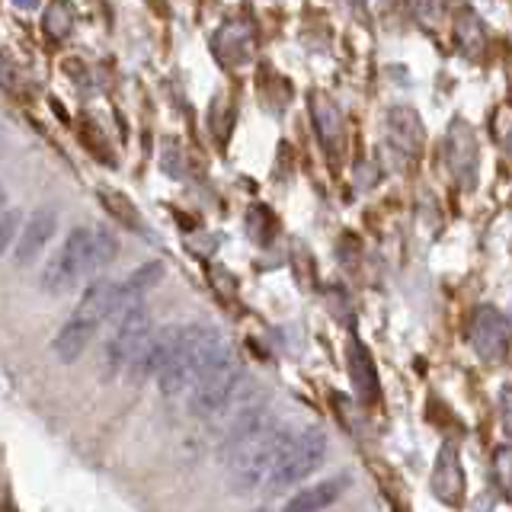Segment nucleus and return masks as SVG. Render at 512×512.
<instances>
[{
	"label": "nucleus",
	"instance_id": "39448f33",
	"mask_svg": "<svg viewBox=\"0 0 512 512\" xmlns=\"http://www.w3.org/2000/svg\"><path fill=\"white\" fill-rule=\"evenodd\" d=\"M324 455H327V436L320 429H301L295 436H285L276 452V461H272V468L266 474L269 490L279 493L295 487L298 480L320 468Z\"/></svg>",
	"mask_w": 512,
	"mask_h": 512
},
{
	"label": "nucleus",
	"instance_id": "ddd939ff",
	"mask_svg": "<svg viewBox=\"0 0 512 512\" xmlns=\"http://www.w3.org/2000/svg\"><path fill=\"white\" fill-rule=\"evenodd\" d=\"M119 308V285L116 282H106V279H96L93 285H87L84 298L74 308V317L87 320L96 330H100L103 320H109Z\"/></svg>",
	"mask_w": 512,
	"mask_h": 512
},
{
	"label": "nucleus",
	"instance_id": "9b49d317",
	"mask_svg": "<svg viewBox=\"0 0 512 512\" xmlns=\"http://www.w3.org/2000/svg\"><path fill=\"white\" fill-rule=\"evenodd\" d=\"M388 138L391 144L407 157H416L423 151V138H426V128H423V119L420 112L413 106H394L388 112Z\"/></svg>",
	"mask_w": 512,
	"mask_h": 512
},
{
	"label": "nucleus",
	"instance_id": "0eeeda50",
	"mask_svg": "<svg viewBox=\"0 0 512 512\" xmlns=\"http://www.w3.org/2000/svg\"><path fill=\"white\" fill-rule=\"evenodd\" d=\"M445 164L452 170L455 183L461 189H474L477 186V176H480V148H477V135L474 128L455 119L448 125V135H445Z\"/></svg>",
	"mask_w": 512,
	"mask_h": 512
},
{
	"label": "nucleus",
	"instance_id": "f3484780",
	"mask_svg": "<svg viewBox=\"0 0 512 512\" xmlns=\"http://www.w3.org/2000/svg\"><path fill=\"white\" fill-rule=\"evenodd\" d=\"M311 116H314V125L320 132V141H324L327 148H333L336 138H340V132H343V119H340V109H336V103L327 93L311 96Z\"/></svg>",
	"mask_w": 512,
	"mask_h": 512
},
{
	"label": "nucleus",
	"instance_id": "9d476101",
	"mask_svg": "<svg viewBox=\"0 0 512 512\" xmlns=\"http://www.w3.org/2000/svg\"><path fill=\"white\" fill-rule=\"evenodd\" d=\"M432 490L442 503L458 506L464 500V490H468V477L461 468V455L455 442H445L436 455V471H432Z\"/></svg>",
	"mask_w": 512,
	"mask_h": 512
},
{
	"label": "nucleus",
	"instance_id": "a211bd4d",
	"mask_svg": "<svg viewBox=\"0 0 512 512\" xmlns=\"http://www.w3.org/2000/svg\"><path fill=\"white\" fill-rule=\"evenodd\" d=\"M346 487V477H333V480H324V484H314L308 490H301L295 500H288V509L292 512H311V509H327L336 496L343 493Z\"/></svg>",
	"mask_w": 512,
	"mask_h": 512
},
{
	"label": "nucleus",
	"instance_id": "b1692460",
	"mask_svg": "<svg viewBox=\"0 0 512 512\" xmlns=\"http://www.w3.org/2000/svg\"><path fill=\"white\" fill-rule=\"evenodd\" d=\"M16 231H20V212H16V208H7V212L0 215V260H4L7 247L13 244Z\"/></svg>",
	"mask_w": 512,
	"mask_h": 512
},
{
	"label": "nucleus",
	"instance_id": "dca6fc26",
	"mask_svg": "<svg viewBox=\"0 0 512 512\" xmlns=\"http://www.w3.org/2000/svg\"><path fill=\"white\" fill-rule=\"evenodd\" d=\"M455 39L461 45V52L464 55H471V58H480L487 52V26L484 20L477 16V10L471 7H464L458 16H455Z\"/></svg>",
	"mask_w": 512,
	"mask_h": 512
},
{
	"label": "nucleus",
	"instance_id": "a878e982",
	"mask_svg": "<svg viewBox=\"0 0 512 512\" xmlns=\"http://www.w3.org/2000/svg\"><path fill=\"white\" fill-rule=\"evenodd\" d=\"M13 4L20 7V10H36V7H39V0H13Z\"/></svg>",
	"mask_w": 512,
	"mask_h": 512
},
{
	"label": "nucleus",
	"instance_id": "2eb2a0df",
	"mask_svg": "<svg viewBox=\"0 0 512 512\" xmlns=\"http://www.w3.org/2000/svg\"><path fill=\"white\" fill-rule=\"evenodd\" d=\"M212 45L224 64H244L253 52V32L244 23H228L215 32Z\"/></svg>",
	"mask_w": 512,
	"mask_h": 512
},
{
	"label": "nucleus",
	"instance_id": "1a4fd4ad",
	"mask_svg": "<svg viewBox=\"0 0 512 512\" xmlns=\"http://www.w3.org/2000/svg\"><path fill=\"white\" fill-rule=\"evenodd\" d=\"M58 231V215L52 212V208H36L26 221H23V228L16 231V263L20 266H29L32 260H39V253L48 247V240L55 237Z\"/></svg>",
	"mask_w": 512,
	"mask_h": 512
},
{
	"label": "nucleus",
	"instance_id": "20e7f679",
	"mask_svg": "<svg viewBox=\"0 0 512 512\" xmlns=\"http://www.w3.org/2000/svg\"><path fill=\"white\" fill-rule=\"evenodd\" d=\"M116 314H119V324H116V333L109 336V343L103 349V359H106L109 372H125L135 381L144 346H148L151 333H154V320H151V311L144 308L141 301L125 304V308H119Z\"/></svg>",
	"mask_w": 512,
	"mask_h": 512
},
{
	"label": "nucleus",
	"instance_id": "4468645a",
	"mask_svg": "<svg viewBox=\"0 0 512 512\" xmlns=\"http://www.w3.org/2000/svg\"><path fill=\"white\" fill-rule=\"evenodd\" d=\"M96 336V327L87 324V320H80V317H68V324H64L55 336V343H52V352H55V359L64 362V365H71L77 362L80 356L87 352L90 340Z\"/></svg>",
	"mask_w": 512,
	"mask_h": 512
},
{
	"label": "nucleus",
	"instance_id": "f257e3e1",
	"mask_svg": "<svg viewBox=\"0 0 512 512\" xmlns=\"http://www.w3.org/2000/svg\"><path fill=\"white\" fill-rule=\"evenodd\" d=\"M285 436L288 432L279 426L276 416H269L256 407L240 410L237 423L228 432V448H224L231 484L240 493H250L263 484Z\"/></svg>",
	"mask_w": 512,
	"mask_h": 512
},
{
	"label": "nucleus",
	"instance_id": "bb28decb",
	"mask_svg": "<svg viewBox=\"0 0 512 512\" xmlns=\"http://www.w3.org/2000/svg\"><path fill=\"white\" fill-rule=\"evenodd\" d=\"M503 423L509 426V391H503Z\"/></svg>",
	"mask_w": 512,
	"mask_h": 512
},
{
	"label": "nucleus",
	"instance_id": "7ed1b4c3",
	"mask_svg": "<svg viewBox=\"0 0 512 512\" xmlns=\"http://www.w3.org/2000/svg\"><path fill=\"white\" fill-rule=\"evenodd\" d=\"M240 384H244V368H240V359L234 356L231 343H224L202 362L196 378L186 388L189 410L196 416H218L237 397Z\"/></svg>",
	"mask_w": 512,
	"mask_h": 512
},
{
	"label": "nucleus",
	"instance_id": "5701e85b",
	"mask_svg": "<svg viewBox=\"0 0 512 512\" xmlns=\"http://www.w3.org/2000/svg\"><path fill=\"white\" fill-rule=\"evenodd\" d=\"M413 16L423 29L436 32L445 16V0H413Z\"/></svg>",
	"mask_w": 512,
	"mask_h": 512
},
{
	"label": "nucleus",
	"instance_id": "412c9836",
	"mask_svg": "<svg viewBox=\"0 0 512 512\" xmlns=\"http://www.w3.org/2000/svg\"><path fill=\"white\" fill-rule=\"evenodd\" d=\"M119 256V240L109 228H90V276L103 272Z\"/></svg>",
	"mask_w": 512,
	"mask_h": 512
},
{
	"label": "nucleus",
	"instance_id": "6ab92c4d",
	"mask_svg": "<svg viewBox=\"0 0 512 512\" xmlns=\"http://www.w3.org/2000/svg\"><path fill=\"white\" fill-rule=\"evenodd\" d=\"M74 20H77V13L71 7V0H52V4H48L45 13H42V29H45L48 39L61 42V39L71 36Z\"/></svg>",
	"mask_w": 512,
	"mask_h": 512
},
{
	"label": "nucleus",
	"instance_id": "aec40b11",
	"mask_svg": "<svg viewBox=\"0 0 512 512\" xmlns=\"http://www.w3.org/2000/svg\"><path fill=\"white\" fill-rule=\"evenodd\" d=\"M160 276H164V266H160V263H148V266H141V269L135 272V276H128V279L119 285V308L141 301V295L148 292L151 285H157ZM119 308H116V311H119Z\"/></svg>",
	"mask_w": 512,
	"mask_h": 512
},
{
	"label": "nucleus",
	"instance_id": "f03ea898",
	"mask_svg": "<svg viewBox=\"0 0 512 512\" xmlns=\"http://www.w3.org/2000/svg\"><path fill=\"white\" fill-rule=\"evenodd\" d=\"M224 336L215 327H199V324H186V327H173L170 346L164 352V359L154 368L157 388L164 391L167 397L183 394L196 372L202 368V362L212 356L215 349H221Z\"/></svg>",
	"mask_w": 512,
	"mask_h": 512
},
{
	"label": "nucleus",
	"instance_id": "f8f14e48",
	"mask_svg": "<svg viewBox=\"0 0 512 512\" xmlns=\"http://www.w3.org/2000/svg\"><path fill=\"white\" fill-rule=\"evenodd\" d=\"M349 381H352V391L362 400V404H375L378 394H381V384H378V372H375V362H372V352L362 340H349Z\"/></svg>",
	"mask_w": 512,
	"mask_h": 512
},
{
	"label": "nucleus",
	"instance_id": "cd10ccee",
	"mask_svg": "<svg viewBox=\"0 0 512 512\" xmlns=\"http://www.w3.org/2000/svg\"><path fill=\"white\" fill-rule=\"evenodd\" d=\"M4 202H7V192H4V186H0V208H4Z\"/></svg>",
	"mask_w": 512,
	"mask_h": 512
},
{
	"label": "nucleus",
	"instance_id": "4be33fe9",
	"mask_svg": "<svg viewBox=\"0 0 512 512\" xmlns=\"http://www.w3.org/2000/svg\"><path fill=\"white\" fill-rule=\"evenodd\" d=\"M100 199L106 202V208H109V212L116 215L122 224H128V228H138V231L144 228L141 218H138V212H135V205L128 202L125 196H119V192H112V189H100Z\"/></svg>",
	"mask_w": 512,
	"mask_h": 512
},
{
	"label": "nucleus",
	"instance_id": "423d86ee",
	"mask_svg": "<svg viewBox=\"0 0 512 512\" xmlns=\"http://www.w3.org/2000/svg\"><path fill=\"white\" fill-rule=\"evenodd\" d=\"M90 276V228H74L64 237L61 250L42 269V288L48 295L68 292Z\"/></svg>",
	"mask_w": 512,
	"mask_h": 512
},
{
	"label": "nucleus",
	"instance_id": "6e6552de",
	"mask_svg": "<svg viewBox=\"0 0 512 512\" xmlns=\"http://www.w3.org/2000/svg\"><path fill=\"white\" fill-rule=\"evenodd\" d=\"M471 349L490 365H500L509 356V317L496 308H477L471 320Z\"/></svg>",
	"mask_w": 512,
	"mask_h": 512
},
{
	"label": "nucleus",
	"instance_id": "393cba45",
	"mask_svg": "<svg viewBox=\"0 0 512 512\" xmlns=\"http://www.w3.org/2000/svg\"><path fill=\"white\" fill-rule=\"evenodd\" d=\"M13 64L4 58V52H0V84H13Z\"/></svg>",
	"mask_w": 512,
	"mask_h": 512
}]
</instances>
